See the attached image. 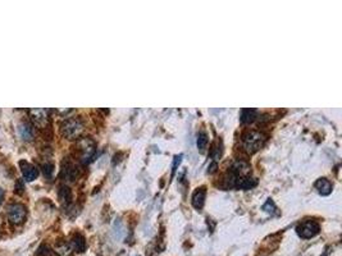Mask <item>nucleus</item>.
<instances>
[{
    "label": "nucleus",
    "mask_w": 342,
    "mask_h": 256,
    "mask_svg": "<svg viewBox=\"0 0 342 256\" xmlns=\"http://www.w3.org/2000/svg\"><path fill=\"white\" fill-rule=\"evenodd\" d=\"M59 200L62 204H69L72 200V192L67 186H62L59 188Z\"/></svg>",
    "instance_id": "nucleus-15"
},
{
    "label": "nucleus",
    "mask_w": 342,
    "mask_h": 256,
    "mask_svg": "<svg viewBox=\"0 0 342 256\" xmlns=\"http://www.w3.org/2000/svg\"><path fill=\"white\" fill-rule=\"evenodd\" d=\"M3 199H4V190L0 187V205H1V202H3Z\"/></svg>",
    "instance_id": "nucleus-22"
},
{
    "label": "nucleus",
    "mask_w": 342,
    "mask_h": 256,
    "mask_svg": "<svg viewBox=\"0 0 342 256\" xmlns=\"http://www.w3.org/2000/svg\"><path fill=\"white\" fill-rule=\"evenodd\" d=\"M215 169H217V163L214 162V163H211V165L209 166V170H208V172H209V173H213V172H215Z\"/></svg>",
    "instance_id": "nucleus-21"
},
{
    "label": "nucleus",
    "mask_w": 342,
    "mask_h": 256,
    "mask_svg": "<svg viewBox=\"0 0 342 256\" xmlns=\"http://www.w3.org/2000/svg\"><path fill=\"white\" fill-rule=\"evenodd\" d=\"M296 231H297V235H299V237L308 239V238H311V237H314V236L318 235L319 224L314 220L303 221V223H301V224L297 227Z\"/></svg>",
    "instance_id": "nucleus-5"
},
{
    "label": "nucleus",
    "mask_w": 342,
    "mask_h": 256,
    "mask_svg": "<svg viewBox=\"0 0 342 256\" xmlns=\"http://www.w3.org/2000/svg\"><path fill=\"white\" fill-rule=\"evenodd\" d=\"M255 184H256V181L254 180V178H251V177L249 176H245V177H239V178H236L235 187L241 188V190H250V188H252Z\"/></svg>",
    "instance_id": "nucleus-10"
},
{
    "label": "nucleus",
    "mask_w": 342,
    "mask_h": 256,
    "mask_svg": "<svg viewBox=\"0 0 342 256\" xmlns=\"http://www.w3.org/2000/svg\"><path fill=\"white\" fill-rule=\"evenodd\" d=\"M83 123L78 118H68L60 125V133L67 140H75L82 133Z\"/></svg>",
    "instance_id": "nucleus-1"
},
{
    "label": "nucleus",
    "mask_w": 342,
    "mask_h": 256,
    "mask_svg": "<svg viewBox=\"0 0 342 256\" xmlns=\"http://www.w3.org/2000/svg\"><path fill=\"white\" fill-rule=\"evenodd\" d=\"M256 115H258V111L255 109H244L241 111V115H240V121L242 123H251V122L255 121Z\"/></svg>",
    "instance_id": "nucleus-14"
},
{
    "label": "nucleus",
    "mask_w": 342,
    "mask_h": 256,
    "mask_svg": "<svg viewBox=\"0 0 342 256\" xmlns=\"http://www.w3.org/2000/svg\"><path fill=\"white\" fill-rule=\"evenodd\" d=\"M229 172H231L236 178H239V177H245L250 173V165L246 163V162H244V160H237V162L233 163V165H232Z\"/></svg>",
    "instance_id": "nucleus-9"
},
{
    "label": "nucleus",
    "mask_w": 342,
    "mask_h": 256,
    "mask_svg": "<svg viewBox=\"0 0 342 256\" xmlns=\"http://www.w3.org/2000/svg\"><path fill=\"white\" fill-rule=\"evenodd\" d=\"M315 187L319 191V194L323 195V196H327V195H329L332 192L331 182L328 180H325V178H321V180L317 181L315 182Z\"/></svg>",
    "instance_id": "nucleus-11"
},
{
    "label": "nucleus",
    "mask_w": 342,
    "mask_h": 256,
    "mask_svg": "<svg viewBox=\"0 0 342 256\" xmlns=\"http://www.w3.org/2000/svg\"><path fill=\"white\" fill-rule=\"evenodd\" d=\"M60 176L63 177V180L72 182V181L76 180L77 176H78V169H77V166L75 165L72 162H69V160L67 159V160H64V163H63V165H62V172H60Z\"/></svg>",
    "instance_id": "nucleus-7"
},
{
    "label": "nucleus",
    "mask_w": 342,
    "mask_h": 256,
    "mask_svg": "<svg viewBox=\"0 0 342 256\" xmlns=\"http://www.w3.org/2000/svg\"><path fill=\"white\" fill-rule=\"evenodd\" d=\"M266 136L256 131H250L242 136V146L249 154H254L264 145Z\"/></svg>",
    "instance_id": "nucleus-3"
},
{
    "label": "nucleus",
    "mask_w": 342,
    "mask_h": 256,
    "mask_svg": "<svg viewBox=\"0 0 342 256\" xmlns=\"http://www.w3.org/2000/svg\"><path fill=\"white\" fill-rule=\"evenodd\" d=\"M205 188H197L195 191L194 196H192V205H194L196 209H201L203 205H204V200H205Z\"/></svg>",
    "instance_id": "nucleus-13"
},
{
    "label": "nucleus",
    "mask_w": 342,
    "mask_h": 256,
    "mask_svg": "<svg viewBox=\"0 0 342 256\" xmlns=\"http://www.w3.org/2000/svg\"><path fill=\"white\" fill-rule=\"evenodd\" d=\"M76 151L78 154L81 163L86 164L93 159L94 154L96 151V145H95L94 140L90 139V137H82V139L77 141Z\"/></svg>",
    "instance_id": "nucleus-2"
},
{
    "label": "nucleus",
    "mask_w": 342,
    "mask_h": 256,
    "mask_svg": "<svg viewBox=\"0 0 342 256\" xmlns=\"http://www.w3.org/2000/svg\"><path fill=\"white\" fill-rule=\"evenodd\" d=\"M30 117L34 125L38 127H45L49 123V110L48 109H31Z\"/></svg>",
    "instance_id": "nucleus-6"
},
{
    "label": "nucleus",
    "mask_w": 342,
    "mask_h": 256,
    "mask_svg": "<svg viewBox=\"0 0 342 256\" xmlns=\"http://www.w3.org/2000/svg\"><path fill=\"white\" fill-rule=\"evenodd\" d=\"M71 245H72L73 250H76L77 253H83L86 250V241L83 238V236L78 235V233L73 236Z\"/></svg>",
    "instance_id": "nucleus-12"
},
{
    "label": "nucleus",
    "mask_w": 342,
    "mask_h": 256,
    "mask_svg": "<svg viewBox=\"0 0 342 256\" xmlns=\"http://www.w3.org/2000/svg\"><path fill=\"white\" fill-rule=\"evenodd\" d=\"M19 132H21V136L24 140H30L34 139V129H32V126L30 123H23V125L19 127Z\"/></svg>",
    "instance_id": "nucleus-16"
},
{
    "label": "nucleus",
    "mask_w": 342,
    "mask_h": 256,
    "mask_svg": "<svg viewBox=\"0 0 342 256\" xmlns=\"http://www.w3.org/2000/svg\"><path fill=\"white\" fill-rule=\"evenodd\" d=\"M19 166H21L22 174H23V178L26 181L31 182V181H35L36 178H38V170L35 165L27 163V162H24V160H22V162H19Z\"/></svg>",
    "instance_id": "nucleus-8"
},
{
    "label": "nucleus",
    "mask_w": 342,
    "mask_h": 256,
    "mask_svg": "<svg viewBox=\"0 0 342 256\" xmlns=\"http://www.w3.org/2000/svg\"><path fill=\"white\" fill-rule=\"evenodd\" d=\"M207 144H208L207 133H204V132H200V133L197 135V147H199V150H200V151L205 150V147H207Z\"/></svg>",
    "instance_id": "nucleus-18"
},
{
    "label": "nucleus",
    "mask_w": 342,
    "mask_h": 256,
    "mask_svg": "<svg viewBox=\"0 0 342 256\" xmlns=\"http://www.w3.org/2000/svg\"><path fill=\"white\" fill-rule=\"evenodd\" d=\"M27 217V209L23 204H12L8 206V219L12 224L18 225L23 223L24 219Z\"/></svg>",
    "instance_id": "nucleus-4"
},
{
    "label": "nucleus",
    "mask_w": 342,
    "mask_h": 256,
    "mask_svg": "<svg viewBox=\"0 0 342 256\" xmlns=\"http://www.w3.org/2000/svg\"><path fill=\"white\" fill-rule=\"evenodd\" d=\"M56 254L58 256H71L72 254V247L66 242L58 243L56 246Z\"/></svg>",
    "instance_id": "nucleus-17"
},
{
    "label": "nucleus",
    "mask_w": 342,
    "mask_h": 256,
    "mask_svg": "<svg viewBox=\"0 0 342 256\" xmlns=\"http://www.w3.org/2000/svg\"><path fill=\"white\" fill-rule=\"evenodd\" d=\"M263 210H266V213H270V214H273L274 213V210H276V206H274V202L272 200H268L264 204V206H263Z\"/></svg>",
    "instance_id": "nucleus-19"
},
{
    "label": "nucleus",
    "mask_w": 342,
    "mask_h": 256,
    "mask_svg": "<svg viewBox=\"0 0 342 256\" xmlns=\"http://www.w3.org/2000/svg\"><path fill=\"white\" fill-rule=\"evenodd\" d=\"M53 169H54V166H53L52 163H45L42 165V172H44V174H45L46 177L52 176Z\"/></svg>",
    "instance_id": "nucleus-20"
}]
</instances>
